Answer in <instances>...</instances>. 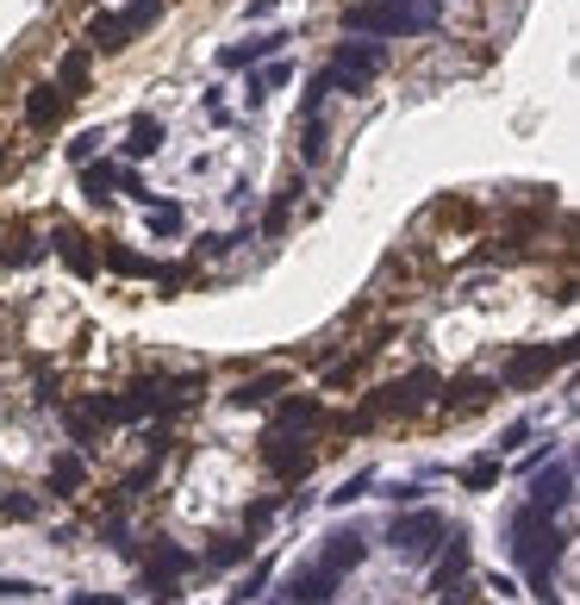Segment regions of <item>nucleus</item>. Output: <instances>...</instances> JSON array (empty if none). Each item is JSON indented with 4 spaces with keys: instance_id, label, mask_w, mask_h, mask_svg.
<instances>
[{
    "instance_id": "obj_7",
    "label": "nucleus",
    "mask_w": 580,
    "mask_h": 605,
    "mask_svg": "<svg viewBox=\"0 0 580 605\" xmlns=\"http://www.w3.org/2000/svg\"><path fill=\"white\" fill-rule=\"evenodd\" d=\"M312 462H319V455L306 450V443H287V430H269V437H262V468H269L281 487H300V480L312 475Z\"/></svg>"
},
{
    "instance_id": "obj_29",
    "label": "nucleus",
    "mask_w": 580,
    "mask_h": 605,
    "mask_svg": "<svg viewBox=\"0 0 580 605\" xmlns=\"http://www.w3.org/2000/svg\"><path fill=\"white\" fill-rule=\"evenodd\" d=\"M101 144H106L101 131H81L76 144H69V163H76V169H81V163H94V151H101Z\"/></svg>"
},
{
    "instance_id": "obj_3",
    "label": "nucleus",
    "mask_w": 580,
    "mask_h": 605,
    "mask_svg": "<svg viewBox=\"0 0 580 605\" xmlns=\"http://www.w3.org/2000/svg\"><path fill=\"white\" fill-rule=\"evenodd\" d=\"M375 76H387V44H375V38H344L337 51H331V63L319 69V81H325L331 94H362Z\"/></svg>"
},
{
    "instance_id": "obj_15",
    "label": "nucleus",
    "mask_w": 580,
    "mask_h": 605,
    "mask_svg": "<svg viewBox=\"0 0 580 605\" xmlns=\"http://www.w3.org/2000/svg\"><path fill=\"white\" fill-rule=\"evenodd\" d=\"M325 425V406L312 394H275V430H319Z\"/></svg>"
},
{
    "instance_id": "obj_30",
    "label": "nucleus",
    "mask_w": 580,
    "mask_h": 605,
    "mask_svg": "<svg viewBox=\"0 0 580 605\" xmlns=\"http://www.w3.org/2000/svg\"><path fill=\"white\" fill-rule=\"evenodd\" d=\"M262 587H269V562H262V568H250V580H244V587H237L231 600H237V605H250V600H262Z\"/></svg>"
},
{
    "instance_id": "obj_16",
    "label": "nucleus",
    "mask_w": 580,
    "mask_h": 605,
    "mask_svg": "<svg viewBox=\"0 0 580 605\" xmlns=\"http://www.w3.org/2000/svg\"><path fill=\"white\" fill-rule=\"evenodd\" d=\"M163 138H169V126H163V119H151V113H138V119H131V131H126V144H119V156H126V163H144V156L163 151Z\"/></svg>"
},
{
    "instance_id": "obj_25",
    "label": "nucleus",
    "mask_w": 580,
    "mask_h": 605,
    "mask_svg": "<svg viewBox=\"0 0 580 605\" xmlns=\"http://www.w3.org/2000/svg\"><path fill=\"white\" fill-rule=\"evenodd\" d=\"M493 480H500V455H480V462L462 468V487H468V493H487Z\"/></svg>"
},
{
    "instance_id": "obj_13",
    "label": "nucleus",
    "mask_w": 580,
    "mask_h": 605,
    "mask_svg": "<svg viewBox=\"0 0 580 605\" xmlns=\"http://www.w3.org/2000/svg\"><path fill=\"white\" fill-rule=\"evenodd\" d=\"M63 119H69V94H63L56 81H38V88L26 94V126L31 131H56Z\"/></svg>"
},
{
    "instance_id": "obj_35",
    "label": "nucleus",
    "mask_w": 580,
    "mask_h": 605,
    "mask_svg": "<svg viewBox=\"0 0 580 605\" xmlns=\"http://www.w3.org/2000/svg\"><path fill=\"white\" fill-rule=\"evenodd\" d=\"M0 593H7V600H31L38 587H31V580H0Z\"/></svg>"
},
{
    "instance_id": "obj_26",
    "label": "nucleus",
    "mask_w": 580,
    "mask_h": 605,
    "mask_svg": "<svg viewBox=\"0 0 580 605\" xmlns=\"http://www.w3.org/2000/svg\"><path fill=\"white\" fill-rule=\"evenodd\" d=\"M294 201H300V176H294L287 188H281V194H275V206H269V219H262V226L275 231V237L287 231V213H294Z\"/></svg>"
},
{
    "instance_id": "obj_31",
    "label": "nucleus",
    "mask_w": 580,
    "mask_h": 605,
    "mask_svg": "<svg viewBox=\"0 0 580 605\" xmlns=\"http://www.w3.org/2000/svg\"><path fill=\"white\" fill-rule=\"evenodd\" d=\"M113 194H126V201H151V194H144V181H138V169H119V188H113Z\"/></svg>"
},
{
    "instance_id": "obj_28",
    "label": "nucleus",
    "mask_w": 580,
    "mask_h": 605,
    "mask_svg": "<svg viewBox=\"0 0 580 605\" xmlns=\"http://www.w3.org/2000/svg\"><path fill=\"white\" fill-rule=\"evenodd\" d=\"M0 518L7 525H26V518H38V500L31 493H0Z\"/></svg>"
},
{
    "instance_id": "obj_24",
    "label": "nucleus",
    "mask_w": 580,
    "mask_h": 605,
    "mask_svg": "<svg viewBox=\"0 0 580 605\" xmlns=\"http://www.w3.org/2000/svg\"><path fill=\"white\" fill-rule=\"evenodd\" d=\"M250 555V537H219L212 550H206V568H237Z\"/></svg>"
},
{
    "instance_id": "obj_17",
    "label": "nucleus",
    "mask_w": 580,
    "mask_h": 605,
    "mask_svg": "<svg viewBox=\"0 0 580 605\" xmlns=\"http://www.w3.org/2000/svg\"><path fill=\"white\" fill-rule=\"evenodd\" d=\"M88 81H94V51L88 44H76V51H63L56 56V88L76 101V94H88Z\"/></svg>"
},
{
    "instance_id": "obj_10",
    "label": "nucleus",
    "mask_w": 580,
    "mask_h": 605,
    "mask_svg": "<svg viewBox=\"0 0 580 605\" xmlns=\"http://www.w3.org/2000/svg\"><path fill=\"white\" fill-rule=\"evenodd\" d=\"M281 593H287V605H331L337 600V575L319 568V562H306V568H294L281 580Z\"/></svg>"
},
{
    "instance_id": "obj_1",
    "label": "nucleus",
    "mask_w": 580,
    "mask_h": 605,
    "mask_svg": "<svg viewBox=\"0 0 580 605\" xmlns=\"http://www.w3.org/2000/svg\"><path fill=\"white\" fill-rule=\"evenodd\" d=\"M443 26V0H350L344 38H425Z\"/></svg>"
},
{
    "instance_id": "obj_5",
    "label": "nucleus",
    "mask_w": 580,
    "mask_h": 605,
    "mask_svg": "<svg viewBox=\"0 0 580 605\" xmlns=\"http://www.w3.org/2000/svg\"><path fill=\"white\" fill-rule=\"evenodd\" d=\"M437 387H443L437 369H412L405 381H387L375 400H369V412H375V419H387V412H418V406L437 400Z\"/></svg>"
},
{
    "instance_id": "obj_21",
    "label": "nucleus",
    "mask_w": 580,
    "mask_h": 605,
    "mask_svg": "<svg viewBox=\"0 0 580 605\" xmlns=\"http://www.w3.org/2000/svg\"><path fill=\"white\" fill-rule=\"evenodd\" d=\"M163 13H169V0H131V7H119V26H126V38H138V31L163 26Z\"/></svg>"
},
{
    "instance_id": "obj_32",
    "label": "nucleus",
    "mask_w": 580,
    "mask_h": 605,
    "mask_svg": "<svg viewBox=\"0 0 580 605\" xmlns=\"http://www.w3.org/2000/svg\"><path fill=\"white\" fill-rule=\"evenodd\" d=\"M369 480H375V475H356V480H344V487L331 493V505H350V500H362V493H369Z\"/></svg>"
},
{
    "instance_id": "obj_4",
    "label": "nucleus",
    "mask_w": 580,
    "mask_h": 605,
    "mask_svg": "<svg viewBox=\"0 0 580 605\" xmlns=\"http://www.w3.org/2000/svg\"><path fill=\"white\" fill-rule=\"evenodd\" d=\"M437 575H430V593L437 605H468L475 600V587H468V530L443 525V543H437Z\"/></svg>"
},
{
    "instance_id": "obj_34",
    "label": "nucleus",
    "mask_w": 580,
    "mask_h": 605,
    "mask_svg": "<svg viewBox=\"0 0 580 605\" xmlns=\"http://www.w3.org/2000/svg\"><path fill=\"white\" fill-rule=\"evenodd\" d=\"M269 518H275V500H256L250 512H244V525H250V530H256V525H269Z\"/></svg>"
},
{
    "instance_id": "obj_19",
    "label": "nucleus",
    "mask_w": 580,
    "mask_h": 605,
    "mask_svg": "<svg viewBox=\"0 0 580 605\" xmlns=\"http://www.w3.org/2000/svg\"><path fill=\"white\" fill-rule=\"evenodd\" d=\"M81 487H88V462H81V450L56 455L51 462V500H76Z\"/></svg>"
},
{
    "instance_id": "obj_22",
    "label": "nucleus",
    "mask_w": 580,
    "mask_h": 605,
    "mask_svg": "<svg viewBox=\"0 0 580 605\" xmlns=\"http://www.w3.org/2000/svg\"><path fill=\"white\" fill-rule=\"evenodd\" d=\"M275 394H287V375H256V381H244V387H237V394H231V406H244V412H250V406H269L275 400Z\"/></svg>"
},
{
    "instance_id": "obj_23",
    "label": "nucleus",
    "mask_w": 580,
    "mask_h": 605,
    "mask_svg": "<svg viewBox=\"0 0 580 605\" xmlns=\"http://www.w3.org/2000/svg\"><path fill=\"white\" fill-rule=\"evenodd\" d=\"M119 188V163H81V194L88 201H113Z\"/></svg>"
},
{
    "instance_id": "obj_2",
    "label": "nucleus",
    "mask_w": 580,
    "mask_h": 605,
    "mask_svg": "<svg viewBox=\"0 0 580 605\" xmlns=\"http://www.w3.org/2000/svg\"><path fill=\"white\" fill-rule=\"evenodd\" d=\"M512 562L525 568L530 593H550V575H555V562H562V530H555V518L543 505L525 500L512 512Z\"/></svg>"
},
{
    "instance_id": "obj_11",
    "label": "nucleus",
    "mask_w": 580,
    "mask_h": 605,
    "mask_svg": "<svg viewBox=\"0 0 580 605\" xmlns=\"http://www.w3.org/2000/svg\"><path fill=\"white\" fill-rule=\"evenodd\" d=\"M568 500H575V462H555L550 475L530 480V505H543L550 518H562V512H568Z\"/></svg>"
},
{
    "instance_id": "obj_20",
    "label": "nucleus",
    "mask_w": 580,
    "mask_h": 605,
    "mask_svg": "<svg viewBox=\"0 0 580 605\" xmlns=\"http://www.w3.org/2000/svg\"><path fill=\"white\" fill-rule=\"evenodd\" d=\"M131 38H126V26H119V13H94V20H88V51L101 56V51H126Z\"/></svg>"
},
{
    "instance_id": "obj_18",
    "label": "nucleus",
    "mask_w": 580,
    "mask_h": 605,
    "mask_svg": "<svg viewBox=\"0 0 580 605\" xmlns=\"http://www.w3.org/2000/svg\"><path fill=\"white\" fill-rule=\"evenodd\" d=\"M51 237H56V256H63V262L76 269V275H101V256L88 250V237H81L76 226H63V219H56Z\"/></svg>"
},
{
    "instance_id": "obj_37",
    "label": "nucleus",
    "mask_w": 580,
    "mask_h": 605,
    "mask_svg": "<svg viewBox=\"0 0 580 605\" xmlns=\"http://www.w3.org/2000/svg\"><path fill=\"white\" fill-rule=\"evenodd\" d=\"M281 0H250V7H244V13H250V20H269V13H275Z\"/></svg>"
},
{
    "instance_id": "obj_9",
    "label": "nucleus",
    "mask_w": 580,
    "mask_h": 605,
    "mask_svg": "<svg viewBox=\"0 0 580 605\" xmlns=\"http://www.w3.org/2000/svg\"><path fill=\"white\" fill-rule=\"evenodd\" d=\"M437 543H443V512H405V518H394V550L400 555L425 562Z\"/></svg>"
},
{
    "instance_id": "obj_33",
    "label": "nucleus",
    "mask_w": 580,
    "mask_h": 605,
    "mask_svg": "<svg viewBox=\"0 0 580 605\" xmlns=\"http://www.w3.org/2000/svg\"><path fill=\"white\" fill-rule=\"evenodd\" d=\"M356 369H362L356 356H350V362H337V369H325V387H331V394H337V387H350V381H356Z\"/></svg>"
},
{
    "instance_id": "obj_27",
    "label": "nucleus",
    "mask_w": 580,
    "mask_h": 605,
    "mask_svg": "<svg viewBox=\"0 0 580 605\" xmlns=\"http://www.w3.org/2000/svg\"><path fill=\"white\" fill-rule=\"evenodd\" d=\"M181 226H188V219H181L176 201H169V206H151V237H181Z\"/></svg>"
},
{
    "instance_id": "obj_12",
    "label": "nucleus",
    "mask_w": 580,
    "mask_h": 605,
    "mask_svg": "<svg viewBox=\"0 0 580 605\" xmlns=\"http://www.w3.org/2000/svg\"><path fill=\"white\" fill-rule=\"evenodd\" d=\"M362 555H369V537H362V530H331L325 537V550H319V568H331V575L344 580L350 575V568H362Z\"/></svg>"
},
{
    "instance_id": "obj_14",
    "label": "nucleus",
    "mask_w": 580,
    "mask_h": 605,
    "mask_svg": "<svg viewBox=\"0 0 580 605\" xmlns=\"http://www.w3.org/2000/svg\"><path fill=\"white\" fill-rule=\"evenodd\" d=\"M281 44H294V38H287V31H262V38L225 44V51H219V69H250V63H269V56H281Z\"/></svg>"
},
{
    "instance_id": "obj_36",
    "label": "nucleus",
    "mask_w": 580,
    "mask_h": 605,
    "mask_svg": "<svg viewBox=\"0 0 580 605\" xmlns=\"http://www.w3.org/2000/svg\"><path fill=\"white\" fill-rule=\"evenodd\" d=\"M69 605H126V600H119V593H76Z\"/></svg>"
},
{
    "instance_id": "obj_6",
    "label": "nucleus",
    "mask_w": 580,
    "mask_h": 605,
    "mask_svg": "<svg viewBox=\"0 0 580 605\" xmlns=\"http://www.w3.org/2000/svg\"><path fill=\"white\" fill-rule=\"evenodd\" d=\"M188 568H201L194 550H181V543H151V555H144V587H151L156 600H176V580L188 575Z\"/></svg>"
},
{
    "instance_id": "obj_8",
    "label": "nucleus",
    "mask_w": 580,
    "mask_h": 605,
    "mask_svg": "<svg viewBox=\"0 0 580 605\" xmlns=\"http://www.w3.org/2000/svg\"><path fill=\"white\" fill-rule=\"evenodd\" d=\"M562 362H575V344H537V350H518L512 362L500 369V387H530V381H543L550 369H562Z\"/></svg>"
}]
</instances>
